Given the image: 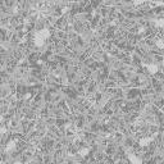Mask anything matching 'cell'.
<instances>
[{
  "instance_id": "obj_3",
  "label": "cell",
  "mask_w": 164,
  "mask_h": 164,
  "mask_svg": "<svg viewBox=\"0 0 164 164\" xmlns=\"http://www.w3.org/2000/svg\"><path fill=\"white\" fill-rule=\"evenodd\" d=\"M14 164H22V161H19V160H18V161H15Z\"/></svg>"
},
{
  "instance_id": "obj_1",
  "label": "cell",
  "mask_w": 164,
  "mask_h": 164,
  "mask_svg": "<svg viewBox=\"0 0 164 164\" xmlns=\"http://www.w3.org/2000/svg\"><path fill=\"white\" fill-rule=\"evenodd\" d=\"M15 146H17V142H15L14 140H10L9 142L7 144V151H13L15 149Z\"/></svg>"
},
{
  "instance_id": "obj_2",
  "label": "cell",
  "mask_w": 164,
  "mask_h": 164,
  "mask_svg": "<svg viewBox=\"0 0 164 164\" xmlns=\"http://www.w3.org/2000/svg\"><path fill=\"white\" fill-rule=\"evenodd\" d=\"M78 154H79V155H81V156H86L87 154H89V149H87V147L81 149V150L78 151Z\"/></svg>"
}]
</instances>
